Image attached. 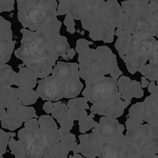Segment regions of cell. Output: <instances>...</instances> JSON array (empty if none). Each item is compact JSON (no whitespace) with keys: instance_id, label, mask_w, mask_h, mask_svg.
<instances>
[{"instance_id":"cell-1","label":"cell","mask_w":158,"mask_h":158,"mask_svg":"<svg viewBox=\"0 0 158 158\" xmlns=\"http://www.w3.org/2000/svg\"><path fill=\"white\" fill-rule=\"evenodd\" d=\"M61 26L56 17L36 31L25 28L20 30L23 34L21 46L15 51V55L38 78L48 76L59 56L70 49L66 37L60 35Z\"/></svg>"},{"instance_id":"cell-2","label":"cell","mask_w":158,"mask_h":158,"mask_svg":"<svg viewBox=\"0 0 158 158\" xmlns=\"http://www.w3.org/2000/svg\"><path fill=\"white\" fill-rule=\"evenodd\" d=\"M78 61L79 76L85 81L99 79L109 74L117 80L123 74L116 55L107 46H100L96 49L89 48L79 52Z\"/></svg>"},{"instance_id":"cell-3","label":"cell","mask_w":158,"mask_h":158,"mask_svg":"<svg viewBox=\"0 0 158 158\" xmlns=\"http://www.w3.org/2000/svg\"><path fill=\"white\" fill-rule=\"evenodd\" d=\"M127 142L126 158H158V127L130 118L125 123Z\"/></svg>"},{"instance_id":"cell-4","label":"cell","mask_w":158,"mask_h":158,"mask_svg":"<svg viewBox=\"0 0 158 158\" xmlns=\"http://www.w3.org/2000/svg\"><path fill=\"white\" fill-rule=\"evenodd\" d=\"M125 129L116 119L101 117L98 125L92 129L98 140L99 158H126L127 140L123 134Z\"/></svg>"},{"instance_id":"cell-5","label":"cell","mask_w":158,"mask_h":158,"mask_svg":"<svg viewBox=\"0 0 158 158\" xmlns=\"http://www.w3.org/2000/svg\"><path fill=\"white\" fill-rule=\"evenodd\" d=\"M17 17L25 28L35 31L58 16L56 0H16Z\"/></svg>"},{"instance_id":"cell-6","label":"cell","mask_w":158,"mask_h":158,"mask_svg":"<svg viewBox=\"0 0 158 158\" xmlns=\"http://www.w3.org/2000/svg\"><path fill=\"white\" fill-rule=\"evenodd\" d=\"M18 137L22 142L25 158H43L60 141L59 129L47 131L26 127L19 130Z\"/></svg>"},{"instance_id":"cell-7","label":"cell","mask_w":158,"mask_h":158,"mask_svg":"<svg viewBox=\"0 0 158 158\" xmlns=\"http://www.w3.org/2000/svg\"><path fill=\"white\" fill-rule=\"evenodd\" d=\"M80 21L83 29L89 32V36L93 41L113 42L115 27L107 18L104 0H96Z\"/></svg>"},{"instance_id":"cell-8","label":"cell","mask_w":158,"mask_h":158,"mask_svg":"<svg viewBox=\"0 0 158 158\" xmlns=\"http://www.w3.org/2000/svg\"><path fill=\"white\" fill-rule=\"evenodd\" d=\"M77 63L58 61L51 76L63 98H74L80 94L84 85L80 80Z\"/></svg>"},{"instance_id":"cell-9","label":"cell","mask_w":158,"mask_h":158,"mask_svg":"<svg viewBox=\"0 0 158 158\" xmlns=\"http://www.w3.org/2000/svg\"><path fill=\"white\" fill-rule=\"evenodd\" d=\"M131 102L121 99L118 92V80L114 79L102 90L95 104L89 109L94 114L116 119L123 114Z\"/></svg>"},{"instance_id":"cell-10","label":"cell","mask_w":158,"mask_h":158,"mask_svg":"<svg viewBox=\"0 0 158 158\" xmlns=\"http://www.w3.org/2000/svg\"><path fill=\"white\" fill-rule=\"evenodd\" d=\"M121 28L131 33L132 37H158V24L147 16L135 15L123 12Z\"/></svg>"},{"instance_id":"cell-11","label":"cell","mask_w":158,"mask_h":158,"mask_svg":"<svg viewBox=\"0 0 158 158\" xmlns=\"http://www.w3.org/2000/svg\"><path fill=\"white\" fill-rule=\"evenodd\" d=\"M129 118L135 122L158 127V95L151 94L142 102L133 104L129 109Z\"/></svg>"},{"instance_id":"cell-12","label":"cell","mask_w":158,"mask_h":158,"mask_svg":"<svg viewBox=\"0 0 158 158\" xmlns=\"http://www.w3.org/2000/svg\"><path fill=\"white\" fill-rule=\"evenodd\" d=\"M10 22L0 16V65L10 60L16 42L13 40Z\"/></svg>"},{"instance_id":"cell-13","label":"cell","mask_w":158,"mask_h":158,"mask_svg":"<svg viewBox=\"0 0 158 158\" xmlns=\"http://www.w3.org/2000/svg\"><path fill=\"white\" fill-rule=\"evenodd\" d=\"M118 92L123 100L129 101L133 98H141L144 96L140 83L131 80L128 77L122 76L118 80Z\"/></svg>"},{"instance_id":"cell-14","label":"cell","mask_w":158,"mask_h":158,"mask_svg":"<svg viewBox=\"0 0 158 158\" xmlns=\"http://www.w3.org/2000/svg\"><path fill=\"white\" fill-rule=\"evenodd\" d=\"M130 46L136 47L139 51L146 54L149 62H158V42L154 37L132 36Z\"/></svg>"},{"instance_id":"cell-15","label":"cell","mask_w":158,"mask_h":158,"mask_svg":"<svg viewBox=\"0 0 158 158\" xmlns=\"http://www.w3.org/2000/svg\"><path fill=\"white\" fill-rule=\"evenodd\" d=\"M80 144H77L74 149L73 153H81L84 157L94 158L99 157L98 140L95 133L81 135L78 136Z\"/></svg>"},{"instance_id":"cell-16","label":"cell","mask_w":158,"mask_h":158,"mask_svg":"<svg viewBox=\"0 0 158 158\" xmlns=\"http://www.w3.org/2000/svg\"><path fill=\"white\" fill-rule=\"evenodd\" d=\"M125 63L127 71L133 75L147 63V55L139 51L136 47L130 46L126 53L120 57Z\"/></svg>"},{"instance_id":"cell-17","label":"cell","mask_w":158,"mask_h":158,"mask_svg":"<svg viewBox=\"0 0 158 158\" xmlns=\"http://www.w3.org/2000/svg\"><path fill=\"white\" fill-rule=\"evenodd\" d=\"M75 135L70 133L68 135L60 140L54 148H52L46 155L44 158H66L70 151H73L76 142Z\"/></svg>"},{"instance_id":"cell-18","label":"cell","mask_w":158,"mask_h":158,"mask_svg":"<svg viewBox=\"0 0 158 158\" xmlns=\"http://www.w3.org/2000/svg\"><path fill=\"white\" fill-rule=\"evenodd\" d=\"M37 92L43 101H58L63 98L52 76L46 77L40 81Z\"/></svg>"},{"instance_id":"cell-19","label":"cell","mask_w":158,"mask_h":158,"mask_svg":"<svg viewBox=\"0 0 158 158\" xmlns=\"http://www.w3.org/2000/svg\"><path fill=\"white\" fill-rule=\"evenodd\" d=\"M53 108L52 116L57 120L61 127H67L71 130L74 126V120L70 115V110L64 102L59 101L52 103Z\"/></svg>"},{"instance_id":"cell-20","label":"cell","mask_w":158,"mask_h":158,"mask_svg":"<svg viewBox=\"0 0 158 158\" xmlns=\"http://www.w3.org/2000/svg\"><path fill=\"white\" fill-rule=\"evenodd\" d=\"M88 100L85 98H74L68 101L67 106L70 115L74 121H79L88 116L86 110H89Z\"/></svg>"},{"instance_id":"cell-21","label":"cell","mask_w":158,"mask_h":158,"mask_svg":"<svg viewBox=\"0 0 158 158\" xmlns=\"http://www.w3.org/2000/svg\"><path fill=\"white\" fill-rule=\"evenodd\" d=\"M37 78L32 70L27 67H23L17 73L14 85L20 87L34 89L36 85Z\"/></svg>"},{"instance_id":"cell-22","label":"cell","mask_w":158,"mask_h":158,"mask_svg":"<svg viewBox=\"0 0 158 158\" xmlns=\"http://www.w3.org/2000/svg\"><path fill=\"white\" fill-rule=\"evenodd\" d=\"M105 13L108 20L115 27H121L123 11L117 0H107L105 2Z\"/></svg>"},{"instance_id":"cell-23","label":"cell","mask_w":158,"mask_h":158,"mask_svg":"<svg viewBox=\"0 0 158 158\" xmlns=\"http://www.w3.org/2000/svg\"><path fill=\"white\" fill-rule=\"evenodd\" d=\"M121 3L122 10L124 13L135 15H145L148 10V3L127 0Z\"/></svg>"},{"instance_id":"cell-24","label":"cell","mask_w":158,"mask_h":158,"mask_svg":"<svg viewBox=\"0 0 158 158\" xmlns=\"http://www.w3.org/2000/svg\"><path fill=\"white\" fill-rule=\"evenodd\" d=\"M17 92L18 99L26 106L35 104L40 98L38 93L33 89L19 87L17 88Z\"/></svg>"},{"instance_id":"cell-25","label":"cell","mask_w":158,"mask_h":158,"mask_svg":"<svg viewBox=\"0 0 158 158\" xmlns=\"http://www.w3.org/2000/svg\"><path fill=\"white\" fill-rule=\"evenodd\" d=\"M17 73L9 64L0 65V86H11L14 84Z\"/></svg>"},{"instance_id":"cell-26","label":"cell","mask_w":158,"mask_h":158,"mask_svg":"<svg viewBox=\"0 0 158 158\" xmlns=\"http://www.w3.org/2000/svg\"><path fill=\"white\" fill-rule=\"evenodd\" d=\"M17 98V89L0 86V104L3 108H7L9 104Z\"/></svg>"},{"instance_id":"cell-27","label":"cell","mask_w":158,"mask_h":158,"mask_svg":"<svg viewBox=\"0 0 158 158\" xmlns=\"http://www.w3.org/2000/svg\"><path fill=\"white\" fill-rule=\"evenodd\" d=\"M132 35L128 31L124 30L123 34L118 37L114 47L119 52L120 57L124 55L128 51L130 46Z\"/></svg>"},{"instance_id":"cell-28","label":"cell","mask_w":158,"mask_h":158,"mask_svg":"<svg viewBox=\"0 0 158 158\" xmlns=\"http://www.w3.org/2000/svg\"><path fill=\"white\" fill-rule=\"evenodd\" d=\"M143 76L152 81L158 80V62H149L138 70Z\"/></svg>"},{"instance_id":"cell-29","label":"cell","mask_w":158,"mask_h":158,"mask_svg":"<svg viewBox=\"0 0 158 158\" xmlns=\"http://www.w3.org/2000/svg\"><path fill=\"white\" fill-rule=\"evenodd\" d=\"M23 121L19 116H14L7 113L4 119L1 121L2 128L14 131L22 126Z\"/></svg>"},{"instance_id":"cell-30","label":"cell","mask_w":158,"mask_h":158,"mask_svg":"<svg viewBox=\"0 0 158 158\" xmlns=\"http://www.w3.org/2000/svg\"><path fill=\"white\" fill-rule=\"evenodd\" d=\"M95 117L94 114L91 113L87 117L79 120L78 125L79 126V132L82 134H85L87 131L97 126L98 125V123L94 121L93 118Z\"/></svg>"},{"instance_id":"cell-31","label":"cell","mask_w":158,"mask_h":158,"mask_svg":"<svg viewBox=\"0 0 158 158\" xmlns=\"http://www.w3.org/2000/svg\"><path fill=\"white\" fill-rule=\"evenodd\" d=\"M39 127L47 131H55L58 130L56 122L49 115H42L39 117Z\"/></svg>"},{"instance_id":"cell-32","label":"cell","mask_w":158,"mask_h":158,"mask_svg":"<svg viewBox=\"0 0 158 158\" xmlns=\"http://www.w3.org/2000/svg\"><path fill=\"white\" fill-rule=\"evenodd\" d=\"M8 144L11 151V153L14 155L15 158H25L23 145L20 139L16 140L13 137H11Z\"/></svg>"},{"instance_id":"cell-33","label":"cell","mask_w":158,"mask_h":158,"mask_svg":"<svg viewBox=\"0 0 158 158\" xmlns=\"http://www.w3.org/2000/svg\"><path fill=\"white\" fill-rule=\"evenodd\" d=\"M19 116L22 119L23 122H26L33 117L39 118V116L36 114L35 108L32 107L25 106L24 105L20 110Z\"/></svg>"},{"instance_id":"cell-34","label":"cell","mask_w":158,"mask_h":158,"mask_svg":"<svg viewBox=\"0 0 158 158\" xmlns=\"http://www.w3.org/2000/svg\"><path fill=\"white\" fill-rule=\"evenodd\" d=\"M23 106L22 102L19 99H16L7 107V113L14 116H19V112Z\"/></svg>"},{"instance_id":"cell-35","label":"cell","mask_w":158,"mask_h":158,"mask_svg":"<svg viewBox=\"0 0 158 158\" xmlns=\"http://www.w3.org/2000/svg\"><path fill=\"white\" fill-rule=\"evenodd\" d=\"M10 138V132H6L0 128V152L4 154L7 151V148Z\"/></svg>"},{"instance_id":"cell-36","label":"cell","mask_w":158,"mask_h":158,"mask_svg":"<svg viewBox=\"0 0 158 158\" xmlns=\"http://www.w3.org/2000/svg\"><path fill=\"white\" fill-rule=\"evenodd\" d=\"M15 3V0H0V13L13 10Z\"/></svg>"},{"instance_id":"cell-37","label":"cell","mask_w":158,"mask_h":158,"mask_svg":"<svg viewBox=\"0 0 158 158\" xmlns=\"http://www.w3.org/2000/svg\"><path fill=\"white\" fill-rule=\"evenodd\" d=\"M64 23L67 27L66 31L67 32H69L72 35L75 33L76 30L74 27L76 25V23H75L73 18L70 15H66L64 21Z\"/></svg>"},{"instance_id":"cell-38","label":"cell","mask_w":158,"mask_h":158,"mask_svg":"<svg viewBox=\"0 0 158 158\" xmlns=\"http://www.w3.org/2000/svg\"><path fill=\"white\" fill-rule=\"evenodd\" d=\"M93 43L91 41H88L86 40L81 39L78 40L76 43V50L77 52L79 53L81 52L84 51L89 48V45H92Z\"/></svg>"},{"instance_id":"cell-39","label":"cell","mask_w":158,"mask_h":158,"mask_svg":"<svg viewBox=\"0 0 158 158\" xmlns=\"http://www.w3.org/2000/svg\"><path fill=\"white\" fill-rule=\"evenodd\" d=\"M25 123V127L28 129H35L39 128L38 120L37 118H31Z\"/></svg>"},{"instance_id":"cell-40","label":"cell","mask_w":158,"mask_h":158,"mask_svg":"<svg viewBox=\"0 0 158 158\" xmlns=\"http://www.w3.org/2000/svg\"><path fill=\"white\" fill-rule=\"evenodd\" d=\"M148 86V91L151 94L158 95V85H155L154 81H152L149 83Z\"/></svg>"},{"instance_id":"cell-41","label":"cell","mask_w":158,"mask_h":158,"mask_svg":"<svg viewBox=\"0 0 158 158\" xmlns=\"http://www.w3.org/2000/svg\"><path fill=\"white\" fill-rule=\"evenodd\" d=\"M70 130H71L67 127H61L59 129L60 140L68 135L70 133Z\"/></svg>"},{"instance_id":"cell-42","label":"cell","mask_w":158,"mask_h":158,"mask_svg":"<svg viewBox=\"0 0 158 158\" xmlns=\"http://www.w3.org/2000/svg\"><path fill=\"white\" fill-rule=\"evenodd\" d=\"M53 107L52 102V101H48L46 102L43 105V109L47 114H49L51 113Z\"/></svg>"},{"instance_id":"cell-43","label":"cell","mask_w":158,"mask_h":158,"mask_svg":"<svg viewBox=\"0 0 158 158\" xmlns=\"http://www.w3.org/2000/svg\"><path fill=\"white\" fill-rule=\"evenodd\" d=\"M5 108H3L1 104H0V121H2L5 115L7 114V112L5 110Z\"/></svg>"},{"instance_id":"cell-44","label":"cell","mask_w":158,"mask_h":158,"mask_svg":"<svg viewBox=\"0 0 158 158\" xmlns=\"http://www.w3.org/2000/svg\"><path fill=\"white\" fill-rule=\"evenodd\" d=\"M141 83L140 85H141V87L145 88L148 85L149 82L148 80H147V78L143 76L141 77Z\"/></svg>"},{"instance_id":"cell-45","label":"cell","mask_w":158,"mask_h":158,"mask_svg":"<svg viewBox=\"0 0 158 158\" xmlns=\"http://www.w3.org/2000/svg\"><path fill=\"white\" fill-rule=\"evenodd\" d=\"M67 53V56L69 57V59H71V60H73V59L75 55H76V52L75 51V50L74 49L71 48L70 49L68 50Z\"/></svg>"},{"instance_id":"cell-46","label":"cell","mask_w":158,"mask_h":158,"mask_svg":"<svg viewBox=\"0 0 158 158\" xmlns=\"http://www.w3.org/2000/svg\"><path fill=\"white\" fill-rule=\"evenodd\" d=\"M124 30L123 28L119 27V28H117V30L115 31V34L114 35L118 37L119 36L121 35L123 32Z\"/></svg>"},{"instance_id":"cell-47","label":"cell","mask_w":158,"mask_h":158,"mask_svg":"<svg viewBox=\"0 0 158 158\" xmlns=\"http://www.w3.org/2000/svg\"><path fill=\"white\" fill-rule=\"evenodd\" d=\"M69 158H84L83 156L80 154H78V153H73V156H72V155H69Z\"/></svg>"},{"instance_id":"cell-48","label":"cell","mask_w":158,"mask_h":158,"mask_svg":"<svg viewBox=\"0 0 158 158\" xmlns=\"http://www.w3.org/2000/svg\"><path fill=\"white\" fill-rule=\"evenodd\" d=\"M131 1L138 2H144V3H148L149 0H127Z\"/></svg>"},{"instance_id":"cell-49","label":"cell","mask_w":158,"mask_h":158,"mask_svg":"<svg viewBox=\"0 0 158 158\" xmlns=\"http://www.w3.org/2000/svg\"><path fill=\"white\" fill-rule=\"evenodd\" d=\"M60 56H61L63 58V59H64V60H69V57H68V56H67V54H66V53H64V54H62Z\"/></svg>"},{"instance_id":"cell-50","label":"cell","mask_w":158,"mask_h":158,"mask_svg":"<svg viewBox=\"0 0 158 158\" xmlns=\"http://www.w3.org/2000/svg\"><path fill=\"white\" fill-rule=\"evenodd\" d=\"M149 1L151 2H152V3L158 4V0H149Z\"/></svg>"},{"instance_id":"cell-51","label":"cell","mask_w":158,"mask_h":158,"mask_svg":"<svg viewBox=\"0 0 158 158\" xmlns=\"http://www.w3.org/2000/svg\"><path fill=\"white\" fill-rule=\"evenodd\" d=\"M16 135V133L10 132V137H14Z\"/></svg>"},{"instance_id":"cell-52","label":"cell","mask_w":158,"mask_h":158,"mask_svg":"<svg viewBox=\"0 0 158 158\" xmlns=\"http://www.w3.org/2000/svg\"><path fill=\"white\" fill-rule=\"evenodd\" d=\"M3 154L0 152V158H3Z\"/></svg>"},{"instance_id":"cell-53","label":"cell","mask_w":158,"mask_h":158,"mask_svg":"<svg viewBox=\"0 0 158 158\" xmlns=\"http://www.w3.org/2000/svg\"><path fill=\"white\" fill-rule=\"evenodd\" d=\"M56 1H58L59 2L63 1H64V0H56Z\"/></svg>"}]
</instances>
